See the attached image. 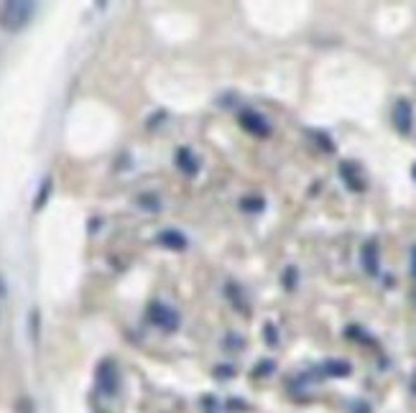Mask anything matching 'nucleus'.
I'll list each match as a JSON object with an SVG mask.
<instances>
[{"instance_id": "nucleus-1", "label": "nucleus", "mask_w": 416, "mask_h": 413, "mask_svg": "<svg viewBox=\"0 0 416 413\" xmlns=\"http://www.w3.org/2000/svg\"><path fill=\"white\" fill-rule=\"evenodd\" d=\"M36 6L31 0H8L0 6V29L8 33H18L31 23Z\"/></svg>"}, {"instance_id": "nucleus-2", "label": "nucleus", "mask_w": 416, "mask_h": 413, "mask_svg": "<svg viewBox=\"0 0 416 413\" xmlns=\"http://www.w3.org/2000/svg\"><path fill=\"white\" fill-rule=\"evenodd\" d=\"M95 388L100 396H105V398H115V396L120 393V368L112 357H105V360L97 362Z\"/></svg>"}, {"instance_id": "nucleus-3", "label": "nucleus", "mask_w": 416, "mask_h": 413, "mask_svg": "<svg viewBox=\"0 0 416 413\" xmlns=\"http://www.w3.org/2000/svg\"><path fill=\"white\" fill-rule=\"evenodd\" d=\"M146 317L154 326L164 329V332H177L181 319H179V311H174L171 306H166L164 301H151L149 309H146Z\"/></svg>"}, {"instance_id": "nucleus-4", "label": "nucleus", "mask_w": 416, "mask_h": 413, "mask_svg": "<svg viewBox=\"0 0 416 413\" xmlns=\"http://www.w3.org/2000/svg\"><path fill=\"white\" fill-rule=\"evenodd\" d=\"M238 126L253 138H268L271 135V123L266 120V115H260L258 110H251V107L238 112Z\"/></svg>"}, {"instance_id": "nucleus-5", "label": "nucleus", "mask_w": 416, "mask_h": 413, "mask_svg": "<svg viewBox=\"0 0 416 413\" xmlns=\"http://www.w3.org/2000/svg\"><path fill=\"white\" fill-rule=\"evenodd\" d=\"M337 174H340L342 184L348 186L352 194H363L365 192V177H363V169H360V163L355 161H340L337 166Z\"/></svg>"}, {"instance_id": "nucleus-6", "label": "nucleus", "mask_w": 416, "mask_h": 413, "mask_svg": "<svg viewBox=\"0 0 416 413\" xmlns=\"http://www.w3.org/2000/svg\"><path fill=\"white\" fill-rule=\"evenodd\" d=\"M360 266L371 278L380 273V245L376 237H368L363 245H360Z\"/></svg>"}, {"instance_id": "nucleus-7", "label": "nucleus", "mask_w": 416, "mask_h": 413, "mask_svg": "<svg viewBox=\"0 0 416 413\" xmlns=\"http://www.w3.org/2000/svg\"><path fill=\"white\" fill-rule=\"evenodd\" d=\"M411 126H414V110H411L409 100L401 97V100H396V105H394V128L401 135H409Z\"/></svg>"}, {"instance_id": "nucleus-8", "label": "nucleus", "mask_w": 416, "mask_h": 413, "mask_svg": "<svg viewBox=\"0 0 416 413\" xmlns=\"http://www.w3.org/2000/svg\"><path fill=\"white\" fill-rule=\"evenodd\" d=\"M174 163H177V169L184 177H197L200 174V158H197V153L189 146H179L174 151Z\"/></svg>"}, {"instance_id": "nucleus-9", "label": "nucleus", "mask_w": 416, "mask_h": 413, "mask_svg": "<svg viewBox=\"0 0 416 413\" xmlns=\"http://www.w3.org/2000/svg\"><path fill=\"white\" fill-rule=\"evenodd\" d=\"M156 243L161 245V248H169V250H184L186 248V235L181 232V230H161L156 235Z\"/></svg>"}, {"instance_id": "nucleus-10", "label": "nucleus", "mask_w": 416, "mask_h": 413, "mask_svg": "<svg viewBox=\"0 0 416 413\" xmlns=\"http://www.w3.org/2000/svg\"><path fill=\"white\" fill-rule=\"evenodd\" d=\"M320 373L327 377H348L352 373V365L348 360H340V357H329V360L322 362Z\"/></svg>"}, {"instance_id": "nucleus-11", "label": "nucleus", "mask_w": 416, "mask_h": 413, "mask_svg": "<svg viewBox=\"0 0 416 413\" xmlns=\"http://www.w3.org/2000/svg\"><path fill=\"white\" fill-rule=\"evenodd\" d=\"M52 192H54V177L52 174H46L41 179V184H38V192H36V200H34V212H41L49 200H52Z\"/></svg>"}, {"instance_id": "nucleus-12", "label": "nucleus", "mask_w": 416, "mask_h": 413, "mask_svg": "<svg viewBox=\"0 0 416 413\" xmlns=\"http://www.w3.org/2000/svg\"><path fill=\"white\" fill-rule=\"evenodd\" d=\"M225 296H228V301L232 303V309H238V311H243V314H248L246 294H243V288H240L235 280H228V283H225Z\"/></svg>"}, {"instance_id": "nucleus-13", "label": "nucleus", "mask_w": 416, "mask_h": 413, "mask_svg": "<svg viewBox=\"0 0 416 413\" xmlns=\"http://www.w3.org/2000/svg\"><path fill=\"white\" fill-rule=\"evenodd\" d=\"M238 206H240V212H246V214H260L266 209V197H260V194H246V197H240Z\"/></svg>"}, {"instance_id": "nucleus-14", "label": "nucleus", "mask_w": 416, "mask_h": 413, "mask_svg": "<svg viewBox=\"0 0 416 413\" xmlns=\"http://www.w3.org/2000/svg\"><path fill=\"white\" fill-rule=\"evenodd\" d=\"M135 204L146 209V212H158L161 209V200H158V194H151V192H143L135 197Z\"/></svg>"}, {"instance_id": "nucleus-15", "label": "nucleus", "mask_w": 416, "mask_h": 413, "mask_svg": "<svg viewBox=\"0 0 416 413\" xmlns=\"http://www.w3.org/2000/svg\"><path fill=\"white\" fill-rule=\"evenodd\" d=\"M345 337H348V340H352V342H360V345H376L371 334L365 332L363 326H357V324L345 326Z\"/></svg>"}, {"instance_id": "nucleus-16", "label": "nucleus", "mask_w": 416, "mask_h": 413, "mask_svg": "<svg viewBox=\"0 0 416 413\" xmlns=\"http://www.w3.org/2000/svg\"><path fill=\"white\" fill-rule=\"evenodd\" d=\"M281 286L286 288V291H297V286H299V268L297 266H286L283 268V273H281Z\"/></svg>"}, {"instance_id": "nucleus-17", "label": "nucleus", "mask_w": 416, "mask_h": 413, "mask_svg": "<svg viewBox=\"0 0 416 413\" xmlns=\"http://www.w3.org/2000/svg\"><path fill=\"white\" fill-rule=\"evenodd\" d=\"M29 334H31V342L38 345V340H41V311L38 309H31L29 314Z\"/></svg>"}, {"instance_id": "nucleus-18", "label": "nucleus", "mask_w": 416, "mask_h": 413, "mask_svg": "<svg viewBox=\"0 0 416 413\" xmlns=\"http://www.w3.org/2000/svg\"><path fill=\"white\" fill-rule=\"evenodd\" d=\"M309 138L320 146V151H325V153H334V143H332V138H329V133H325V130H309Z\"/></svg>"}, {"instance_id": "nucleus-19", "label": "nucleus", "mask_w": 416, "mask_h": 413, "mask_svg": "<svg viewBox=\"0 0 416 413\" xmlns=\"http://www.w3.org/2000/svg\"><path fill=\"white\" fill-rule=\"evenodd\" d=\"M263 340H266L268 347H278V329H276L274 322H266V324H263Z\"/></svg>"}, {"instance_id": "nucleus-20", "label": "nucleus", "mask_w": 416, "mask_h": 413, "mask_svg": "<svg viewBox=\"0 0 416 413\" xmlns=\"http://www.w3.org/2000/svg\"><path fill=\"white\" fill-rule=\"evenodd\" d=\"M274 370H276V362H274V360H260L258 365L253 368L251 375H253V377H266V375H271Z\"/></svg>"}, {"instance_id": "nucleus-21", "label": "nucleus", "mask_w": 416, "mask_h": 413, "mask_svg": "<svg viewBox=\"0 0 416 413\" xmlns=\"http://www.w3.org/2000/svg\"><path fill=\"white\" fill-rule=\"evenodd\" d=\"M225 347H228V350H243V347H246V342H243V337H240V334L230 332V334H228V342H225Z\"/></svg>"}, {"instance_id": "nucleus-22", "label": "nucleus", "mask_w": 416, "mask_h": 413, "mask_svg": "<svg viewBox=\"0 0 416 413\" xmlns=\"http://www.w3.org/2000/svg\"><path fill=\"white\" fill-rule=\"evenodd\" d=\"M15 413H36V406L31 398H21L15 403Z\"/></svg>"}, {"instance_id": "nucleus-23", "label": "nucleus", "mask_w": 416, "mask_h": 413, "mask_svg": "<svg viewBox=\"0 0 416 413\" xmlns=\"http://www.w3.org/2000/svg\"><path fill=\"white\" fill-rule=\"evenodd\" d=\"M235 375V370L230 365H217L215 368V377H232Z\"/></svg>"}, {"instance_id": "nucleus-24", "label": "nucleus", "mask_w": 416, "mask_h": 413, "mask_svg": "<svg viewBox=\"0 0 416 413\" xmlns=\"http://www.w3.org/2000/svg\"><path fill=\"white\" fill-rule=\"evenodd\" d=\"M8 299V280H6V276L0 273V301H6Z\"/></svg>"}, {"instance_id": "nucleus-25", "label": "nucleus", "mask_w": 416, "mask_h": 413, "mask_svg": "<svg viewBox=\"0 0 416 413\" xmlns=\"http://www.w3.org/2000/svg\"><path fill=\"white\" fill-rule=\"evenodd\" d=\"M352 413H371V406L363 403V400H360V403H352Z\"/></svg>"}, {"instance_id": "nucleus-26", "label": "nucleus", "mask_w": 416, "mask_h": 413, "mask_svg": "<svg viewBox=\"0 0 416 413\" xmlns=\"http://www.w3.org/2000/svg\"><path fill=\"white\" fill-rule=\"evenodd\" d=\"M409 263H411V276L416 278V245L411 248V258H409Z\"/></svg>"}, {"instance_id": "nucleus-27", "label": "nucleus", "mask_w": 416, "mask_h": 413, "mask_svg": "<svg viewBox=\"0 0 416 413\" xmlns=\"http://www.w3.org/2000/svg\"><path fill=\"white\" fill-rule=\"evenodd\" d=\"M411 177H414V184H416V163L411 166Z\"/></svg>"}]
</instances>
